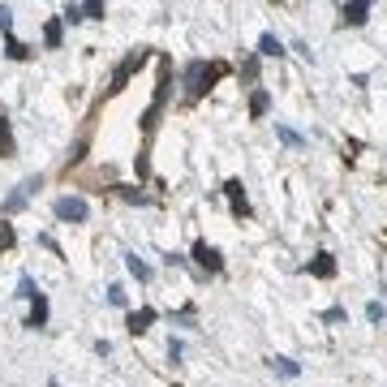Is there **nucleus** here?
Segmentation results:
<instances>
[{
    "instance_id": "5",
    "label": "nucleus",
    "mask_w": 387,
    "mask_h": 387,
    "mask_svg": "<svg viewBox=\"0 0 387 387\" xmlns=\"http://www.w3.org/2000/svg\"><path fill=\"white\" fill-rule=\"evenodd\" d=\"M30 301H35V310H30V327H43V318H47V301H43V293H35Z\"/></svg>"
},
{
    "instance_id": "3",
    "label": "nucleus",
    "mask_w": 387,
    "mask_h": 387,
    "mask_svg": "<svg viewBox=\"0 0 387 387\" xmlns=\"http://www.w3.org/2000/svg\"><path fill=\"white\" fill-rule=\"evenodd\" d=\"M155 322V310H138V314H129V331H147Z\"/></svg>"
},
{
    "instance_id": "14",
    "label": "nucleus",
    "mask_w": 387,
    "mask_h": 387,
    "mask_svg": "<svg viewBox=\"0 0 387 387\" xmlns=\"http://www.w3.org/2000/svg\"><path fill=\"white\" fill-rule=\"evenodd\" d=\"M82 13H86V18H104V5H99V0H91V5H82Z\"/></svg>"
},
{
    "instance_id": "8",
    "label": "nucleus",
    "mask_w": 387,
    "mask_h": 387,
    "mask_svg": "<svg viewBox=\"0 0 387 387\" xmlns=\"http://www.w3.org/2000/svg\"><path fill=\"white\" fill-rule=\"evenodd\" d=\"M0 151L13 155V138H9V121H5V112H0Z\"/></svg>"
},
{
    "instance_id": "15",
    "label": "nucleus",
    "mask_w": 387,
    "mask_h": 387,
    "mask_svg": "<svg viewBox=\"0 0 387 387\" xmlns=\"http://www.w3.org/2000/svg\"><path fill=\"white\" fill-rule=\"evenodd\" d=\"M366 314H370V322H383V305H379V301H370V305H366Z\"/></svg>"
},
{
    "instance_id": "9",
    "label": "nucleus",
    "mask_w": 387,
    "mask_h": 387,
    "mask_svg": "<svg viewBox=\"0 0 387 387\" xmlns=\"http://www.w3.org/2000/svg\"><path fill=\"white\" fill-rule=\"evenodd\" d=\"M271 366H276V370H280L284 379H297V362H288V357H276Z\"/></svg>"
},
{
    "instance_id": "13",
    "label": "nucleus",
    "mask_w": 387,
    "mask_h": 387,
    "mask_svg": "<svg viewBox=\"0 0 387 387\" xmlns=\"http://www.w3.org/2000/svg\"><path fill=\"white\" fill-rule=\"evenodd\" d=\"M250 108H254V117H263V112H267V91H258V95H254V104H250Z\"/></svg>"
},
{
    "instance_id": "6",
    "label": "nucleus",
    "mask_w": 387,
    "mask_h": 387,
    "mask_svg": "<svg viewBox=\"0 0 387 387\" xmlns=\"http://www.w3.org/2000/svg\"><path fill=\"white\" fill-rule=\"evenodd\" d=\"M224 189H228V198L237 202V211H246V189H241V181H228Z\"/></svg>"
},
{
    "instance_id": "17",
    "label": "nucleus",
    "mask_w": 387,
    "mask_h": 387,
    "mask_svg": "<svg viewBox=\"0 0 387 387\" xmlns=\"http://www.w3.org/2000/svg\"><path fill=\"white\" fill-rule=\"evenodd\" d=\"M0 246H13V228H9V224H0Z\"/></svg>"
},
{
    "instance_id": "2",
    "label": "nucleus",
    "mask_w": 387,
    "mask_h": 387,
    "mask_svg": "<svg viewBox=\"0 0 387 387\" xmlns=\"http://www.w3.org/2000/svg\"><path fill=\"white\" fill-rule=\"evenodd\" d=\"M340 18H344L349 26H362V22L370 18V5H362V0H353V5H340Z\"/></svg>"
},
{
    "instance_id": "16",
    "label": "nucleus",
    "mask_w": 387,
    "mask_h": 387,
    "mask_svg": "<svg viewBox=\"0 0 387 387\" xmlns=\"http://www.w3.org/2000/svg\"><path fill=\"white\" fill-rule=\"evenodd\" d=\"M47 43H52V47L60 43V22H52V26H47Z\"/></svg>"
},
{
    "instance_id": "7",
    "label": "nucleus",
    "mask_w": 387,
    "mask_h": 387,
    "mask_svg": "<svg viewBox=\"0 0 387 387\" xmlns=\"http://www.w3.org/2000/svg\"><path fill=\"white\" fill-rule=\"evenodd\" d=\"M258 47H263V56H280V52H284L276 35H263V39H258Z\"/></svg>"
},
{
    "instance_id": "4",
    "label": "nucleus",
    "mask_w": 387,
    "mask_h": 387,
    "mask_svg": "<svg viewBox=\"0 0 387 387\" xmlns=\"http://www.w3.org/2000/svg\"><path fill=\"white\" fill-rule=\"evenodd\" d=\"M194 258H198L202 267H211V271H220V254H215L211 246H198V250H194Z\"/></svg>"
},
{
    "instance_id": "1",
    "label": "nucleus",
    "mask_w": 387,
    "mask_h": 387,
    "mask_svg": "<svg viewBox=\"0 0 387 387\" xmlns=\"http://www.w3.org/2000/svg\"><path fill=\"white\" fill-rule=\"evenodd\" d=\"M56 215H60V220L82 224V220L91 215V207H86V198H60V202H56Z\"/></svg>"
},
{
    "instance_id": "12",
    "label": "nucleus",
    "mask_w": 387,
    "mask_h": 387,
    "mask_svg": "<svg viewBox=\"0 0 387 387\" xmlns=\"http://www.w3.org/2000/svg\"><path fill=\"white\" fill-rule=\"evenodd\" d=\"M64 22H86V13H82V5H69V9H64Z\"/></svg>"
},
{
    "instance_id": "11",
    "label": "nucleus",
    "mask_w": 387,
    "mask_h": 387,
    "mask_svg": "<svg viewBox=\"0 0 387 387\" xmlns=\"http://www.w3.org/2000/svg\"><path fill=\"white\" fill-rule=\"evenodd\" d=\"M129 271H134L138 280H147V276H151V271H147V263H142V258H134V254H129Z\"/></svg>"
},
{
    "instance_id": "10",
    "label": "nucleus",
    "mask_w": 387,
    "mask_h": 387,
    "mask_svg": "<svg viewBox=\"0 0 387 387\" xmlns=\"http://www.w3.org/2000/svg\"><path fill=\"white\" fill-rule=\"evenodd\" d=\"M331 254H318V263H314V276H331Z\"/></svg>"
}]
</instances>
